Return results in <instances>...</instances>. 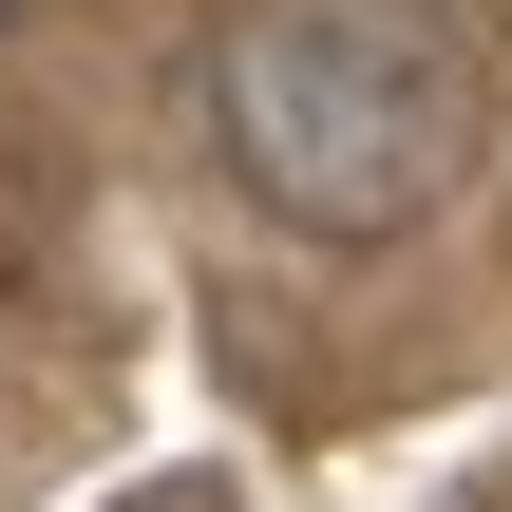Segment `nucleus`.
<instances>
[{
    "label": "nucleus",
    "instance_id": "obj_1",
    "mask_svg": "<svg viewBox=\"0 0 512 512\" xmlns=\"http://www.w3.org/2000/svg\"><path fill=\"white\" fill-rule=\"evenodd\" d=\"M209 114H228V171H247L285 228L361 247V228H418V209L456 190L475 76H456V38H437L418 0H266V19L228 38Z\"/></svg>",
    "mask_w": 512,
    "mask_h": 512
}]
</instances>
